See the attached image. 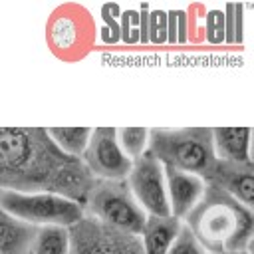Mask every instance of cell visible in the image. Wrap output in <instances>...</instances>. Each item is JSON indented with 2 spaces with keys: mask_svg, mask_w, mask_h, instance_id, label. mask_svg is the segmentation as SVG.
I'll return each mask as SVG.
<instances>
[{
  "mask_svg": "<svg viewBox=\"0 0 254 254\" xmlns=\"http://www.w3.org/2000/svg\"><path fill=\"white\" fill-rule=\"evenodd\" d=\"M167 254H206L204 248L198 244V240L194 238V234L190 232V228L181 222V228L171 244V248L167 250Z\"/></svg>",
  "mask_w": 254,
  "mask_h": 254,
  "instance_id": "ac0fdd59",
  "label": "cell"
},
{
  "mask_svg": "<svg viewBox=\"0 0 254 254\" xmlns=\"http://www.w3.org/2000/svg\"><path fill=\"white\" fill-rule=\"evenodd\" d=\"M163 173H165L171 216L183 220L187 212L200 200L206 183L196 175H190L173 167H163Z\"/></svg>",
  "mask_w": 254,
  "mask_h": 254,
  "instance_id": "30bf717a",
  "label": "cell"
},
{
  "mask_svg": "<svg viewBox=\"0 0 254 254\" xmlns=\"http://www.w3.org/2000/svg\"><path fill=\"white\" fill-rule=\"evenodd\" d=\"M0 208L34 226L69 228L83 216V206L50 192H12L0 190Z\"/></svg>",
  "mask_w": 254,
  "mask_h": 254,
  "instance_id": "5b68a950",
  "label": "cell"
},
{
  "mask_svg": "<svg viewBox=\"0 0 254 254\" xmlns=\"http://www.w3.org/2000/svg\"><path fill=\"white\" fill-rule=\"evenodd\" d=\"M222 12H224V42L226 44H242L244 6L242 4H226Z\"/></svg>",
  "mask_w": 254,
  "mask_h": 254,
  "instance_id": "e0dca14e",
  "label": "cell"
},
{
  "mask_svg": "<svg viewBox=\"0 0 254 254\" xmlns=\"http://www.w3.org/2000/svg\"><path fill=\"white\" fill-rule=\"evenodd\" d=\"M81 161L95 179H107V181H125L131 171V163H133L121 151L117 143L115 127L91 129Z\"/></svg>",
  "mask_w": 254,
  "mask_h": 254,
  "instance_id": "52a82bcc",
  "label": "cell"
},
{
  "mask_svg": "<svg viewBox=\"0 0 254 254\" xmlns=\"http://www.w3.org/2000/svg\"><path fill=\"white\" fill-rule=\"evenodd\" d=\"M145 153L163 167L196 175L202 181L208 179L216 165L210 127L149 129Z\"/></svg>",
  "mask_w": 254,
  "mask_h": 254,
  "instance_id": "3957f363",
  "label": "cell"
},
{
  "mask_svg": "<svg viewBox=\"0 0 254 254\" xmlns=\"http://www.w3.org/2000/svg\"><path fill=\"white\" fill-rule=\"evenodd\" d=\"M67 254H145L141 238L83 214L67 228Z\"/></svg>",
  "mask_w": 254,
  "mask_h": 254,
  "instance_id": "8992f818",
  "label": "cell"
},
{
  "mask_svg": "<svg viewBox=\"0 0 254 254\" xmlns=\"http://www.w3.org/2000/svg\"><path fill=\"white\" fill-rule=\"evenodd\" d=\"M95 177L58 149L44 127H0V190L50 192L85 204Z\"/></svg>",
  "mask_w": 254,
  "mask_h": 254,
  "instance_id": "6da1fadb",
  "label": "cell"
},
{
  "mask_svg": "<svg viewBox=\"0 0 254 254\" xmlns=\"http://www.w3.org/2000/svg\"><path fill=\"white\" fill-rule=\"evenodd\" d=\"M183 222L190 228L206 254H238L252 250L254 214L214 185H206L200 200Z\"/></svg>",
  "mask_w": 254,
  "mask_h": 254,
  "instance_id": "7a4b0ae2",
  "label": "cell"
},
{
  "mask_svg": "<svg viewBox=\"0 0 254 254\" xmlns=\"http://www.w3.org/2000/svg\"><path fill=\"white\" fill-rule=\"evenodd\" d=\"M46 133L58 145L60 151L69 157L81 159L91 135V127H48Z\"/></svg>",
  "mask_w": 254,
  "mask_h": 254,
  "instance_id": "5bb4252c",
  "label": "cell"
},
{
  "mask_svg": "<svg viewBox=\"0 0 254 254\" xmlns=\"http://www.w3.org/2000/svg\"><path fill=\"white\" fill-rule=\"evenodd\" d=\"M125 181H127L135 200L145 210V214H155V216L171 214L163 165L159 161H155L151 155L143 153L141 157L133 159L131 171Z\"/></svg>",
  "mask_w": 254,
  "mask_h": 254,
  "instance_id": "ba28073f",
  "label": "cell"
},
{
  "mask_svg": "<svg viewBox=\"0 0 254 254\" xmlns=\"http://www.w3.org/2000/svg\"><path fill=\"white\" fill-rule=\"evenodd\" d=\"M179 218L175 216H155V214H147L143 230L139 234L141 238V246L145 254H167V250L171 248L179 228H181Z\"/></svg>",
  "mask_w": 254,
  "mask_h": 254,
  "instance_id": "4fadbf2b",
  "label": "cell"
},
{
  "mask_svg": "<svg viewBox=\"0 0 254 254\" xmlns=\"http://www.w3.org/2000/svg\"><path fill=\"white\" fill-rule=\"evenodd\" d=\"M212 147L220 161L254 165L250 157V127H214Z\"/></svg>",
  "mask_w": 254,
  "mask_h": 254,
  "instance_id": "8fae6325",
  "label": "cell"
},
{
  "mask_svg": "<svg viewBox=\"0 0 254 254\" xmlns=\"http://www.w3.org/2000/svg\"><path fill=\"white\" fill-rule=\"evenodd\" d=\"M189 42V18L185 10H177V44Z\"/></svg>",
  "mask_w": 254,
  "mask_h": 254,
  "instance_id": "44dd1931",
  "label": "cell"
},
{
  "mask_svg": "<svg viewBox=\"0 0 254 254\" xmlns=\"http://www.w3.org/2000/svg\"><path fill=\"white\" fill-rule=\"evenodd\" d=\"M30 254H32V252H30Z\"/></svg>",
  "mask_w": 254,
  "mask_h": 254,
  "instance_id": "cb8c5ba5",
  "label": "cell"
},
{
  "mask_svg": "<svg viewBox=\"0 0 254 254\" xmlns=\"http://www.w3.org/2000/svg\"><path fill=\"white\" fill-rule=\"evenodd\" d=\"M149 44H167V12L149 10Z\"/></svg>",
  "mask_w": 254,
  "mask_h": 254,
  "instance_id": "d6986e66",
  "label": "cell"
},
{
  "mask_svg": "<svg viewBox=\"0 0 254 254\" xmlns=\"http://www.w3.org/2000/svg\"><path fill=\"white\" fill-rule=\"evenodd\" d=\"M40 226L24 222L0 208V254H30Z\"/></svg>",
  "mask_w": 254,
  "mask_h": 254,
  "instance_id": "7c38bea8",
  "label": "cell"
},
{
  "mask_svg": "<svg viewBox=\"0 0 254 254\" xmlns=\"http://www.w3.org/2000/svg\"><path fill=\"white\" fill-rule=\"evenodd\" d=\"M206 40L210 44H222L224 42V12L222 10H210L206 16Z\"/></svg>",
  "mask_w": 254,
  "mask_h": 254,
  "instance_id": "ffe728a7",
  "label": "cell"
},
{
  "mask_svg": "<svg viewBox=\"0 0 254 254\" xmlns=\"http://www.w3.org/2000/svg\"><path fill=\"white\" fill-rule=\"evenodd\" d=\"M83 214L135 236L141 234L147 218L145 210L135 200L127 181L107 179L93 181L83 204Z\"/></svg>",
  "mask_w": 254,
  "mask_h": 254,
  "instance_id": "277c9868",
  "label": "cell"
},
{
  "mask_svg": "<svg viewBox=\"0 0 254 254\" xmlns=\"http://www.w3.org/2000/svg\"><path fill=\"white\" fill-rule=\"evenodd\" d=\"M204 183L222 189L248 208L254 204V165H236L216 159V165Z\"/></svg>",
  "mask_w": 254,
  "mask_h": 254,
  "instance_id": "9c48e42d",
  "label": "cell"
},
{
  "mask_svg": "<svg viewBox=\"0 0 254 254\" xmlns=\"http://www.w3.org/2000/svg\"><path fill=\"white\" fill-rule=\"evenodd\" d=\"M238 254H252V250L250 252H238Z\"/></svg>",
  "mask_w": 254,
  "mask_h": 254,
  "instance_id": "603a6c76",
  "label": "cell"
},
{
  "mask_svg": "<svg viewBox=\"0 0 254 254\" xmlns=\"http://www.w3.org/2000/svg\"><path fill=\"white\" fill-rule=\"evenodd\" d=\"M167 44H177V10L167 12Z\"/></svg>",
  "mask_w": 254,
  "mask_h": 254,
  "instance_id": "7402d4cb",
  "label": "cell"
},
{
  "mask_svg": "<svg viewBox=\"0 0 254 254\" xmlns=\"http://www.w3.org/2000/svg\"><path fill=\"white\" fill-rule=\"evenodd\" d=\"M147 139H149V129H145V127H123V129H117V143H119L121 151L131 161L145 153Z\"/></svg>",
  "mask_w": 254,
  "mask_h": 254,
  "instance_id": "2e32d148",
  "label": "cell"
},
{
  "mask_svg": "<svg viewBox=\"0 0 254 254\" xmlns=\"http://www.w3.org/2000/svg\"><path fill=\"white\" fill-rule=\"evenodd\" d=\"M69 234L64 226H40L32 254H67Z\"/></svg>",
  "mask_w": 254,
  "mask_h": 254,
  "instance_id": "9a60e30c",
  "label": "cell"
}]
</instances>
